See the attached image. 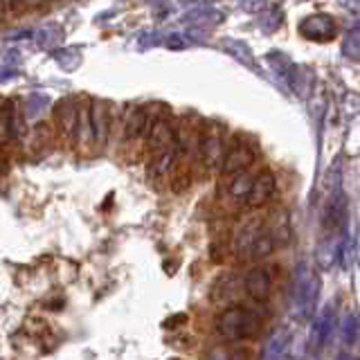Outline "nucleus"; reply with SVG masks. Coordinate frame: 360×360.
<instances>
[{
	"mask_svg": "<svg viewBox=\"0 0 360 360\" xmlns=\"http://www.w3.org/2000/svg\"><path fill=\"white\" fill-rule=\"evenodd\" d=\"M217 333L228 342L250 340L262 331V315L252 309L241 307V304H230L217 315Z\"/></svg>",
	"mask_w": 360,
	"mask_h": 360,
	"instance_id": "nucleus-1",
	"label": "nucleus"
},
{
	"mask_svg": "<svg viewBox=\"0 0 360 360\" xmlns=\"http://www.w3.org/2000/svg\"><path fill=\"white\" fill-rule=\"evenodd\" d=\"M318 295H320V279L313 270L302 264L295 270V277H292V286H290V313L292 318L304 322L309 320L315 313L318 307Z\"/></svg>",
	"mask_w": 360,
	"mask_h": 360,
	"instance_id": "nucleus-2",
	"label": "nucleus"
},
{
	"mask_svg": "<svg viewBox=\"0 0 360 360\" xmlns=\"http://www.w3.org/2000/svg\"><path fill=\"white\" fill-rule=\"evenodd\" d=\"M225 140H223V133L219 127H207L205 131L200 133L198 138V153H200V160L205 165L210 172H217L223 165V158H225Z\"/></svg>",
	"mask_w": 360,
	"mask_h": 360,
	"instance_id": "nucleus-3",
	"label": "nucleus"
},
{
	"mask_svg": "<svg viewBox=\"0 0 360 360\" xmlns=\"http://www.w3.org/2000/svg\"><path fill=\"white\" fill-rule=\"evenodd\" d=\"M297 32L307 41H331L338 34V22L329 14H313L300 22Z\"/></svg>",
	"mask_w": 360,
	"mask_h": 360,
	"instance_id": "nucleus-4",
	"label": "nucleus"
},
{
	"mask_svg": "<svg viewBox=\"0 0 360 360\" xmlns=\"http://www.w3.org/2000/svg\"><path fill=\"white\" fill-rule=\"evenodd\" d=\"M255 165V151L250 144H245L241 140H236L228 151H225L223 158V165H221V172L225 176H232V174H239V172H248Z\"/></svg>",
	"mask_w": 360,
	"mask_h": 360,
	"instance_id": "nucleus-5",
	"label": "nucleus"
},
{
	"mask_svg": "<svg viewBox=\"0 0 360 360\" xmlns=\"http://www.w3.org/2000/svg\"><path fill=\"white\" fill-rule=\"evenodd\" d=\"M333 326H335V309H333V304H326L318 313V320H315L311 335H309V347L313 354H318L326 345V340H329L333 333Z\"/></svg>",
	"mask_w": 360,
	"mask_h": 360,
	"instance_id": "nucleus-6",
	"label": "nucleus"
},
{
	"mask_svg": "<svg viewBox=\"0 0 360 360\" xmlns=\"http://www.w3.org/2000/svg\"><path fill=\"white\" fill-rule=\"evenodd\" d=\"M243 288L252 302H257V304L268 302L270 292H273V277H270V270L268 268H252L250 273L245 275Z\"/></svg>",
	"mask_w": 360,
	"mask_h": 360,
	"instance_id": "nucleus-7",
	"label": "nucleus"
},
{
	"mask_svg": "<svg viewBox=\"0 0 360 360\" xmlns=\"http://www.w3.org/2000/svg\"><path fill=\"white\" fill-rule=\"evenodd\" d=\"M90 124H93V140L97 146H104L110 133V112L106 101L95 99L90 104Z\"/></svg>",
	"mask_w": 360,
	"mask_h": 360,
	"instance_id": "nucleus-8",
	"label": "nucleus"
},
{
	"mask_svg": "<svg viewBox=\"0 0 360 360\" xmlns=\"http://www.w3.org/2000/svg\"><path fill=\"white\" fill-rule=\"evenodd\" d=\"M146 144L149 149H153L155 153L167 149V146L176 144V131L167 120H155L149 124V131H146Z\"/></svg>",
	"mask_w": 360,
	"mask_h": 360,
	"instance_id": "nucleus-9",
	"label": "nucleus"
},
{
	"mask_svg": "<svg viewBox=\"0 0 360 360\" xmlns=\"http://www.w3.org/2000/svg\"><path fill=\"white\" fill-rule=\"evenodd\" d=\"M275 189H277V180H275L273 174H270V172L259 174L252 180V191H250V196H248L250 207H264L266 202L275 196Z\"/></svg>",
	"mask_w": 360,
	"mask_h": 360,
	"instance_id": "nucleus-10",
	"label": "nucleus"
},
{
	"mask_svg": "<svg viewBox=\"0 0 360 360\" xmlns=\"http://www.w3.org/2000/svg\"><path fill=\"white\" fill-rule=\"evenodd\" d=\"M262 228H264V219H257V217L248 219L241 225L239 232H236V236H234V250H236V255H239V257H250L252 241H255L257 232L262 230Z\"/></svg>",
	"mask_w": 360,
	"mask_h": 360,
	"instance_id": "nucleus-11",
	"label": "nucleus"
},
{
	"mask_svg": "<svg viewBox=\"0 0 360 360\" xmlns=\"http://www.w3.org/2000/svg\"><path fill=\"white\" fill-rule=\"evenodd\" d=\"M20 135L18 129V110L14 104H7L3 110H0V144H7L9 140H14Z\"/></svg>",
	"mask_w": 360,
	"mask_h": 360,
	"instance_id": "nucleus-12",
	"label": "nucleus"
},
{
	"mask_svg": "<svg viewBox=\"0 0 360 360\" xmlns=\"http://www.w3.org/2000/svg\"><path fill=\"white\" fill-rule=\"evenodd\" d=\"M77 122H79V110L72 99H65L59 104L56 110V124L65 135H77Z\"/></svg>",
	"mask_w": 360,
	"mask_h": 360,
	"instance_id": "nucleus-13",
	"label": "nucleus"
},
{
	"mask_svg": "<svg viewBox=\"0 0 360 360\" xmlns=\"http://www.w3.org/2000/svg\"><path fill=\"white\" fill-rule=\"evenodd\" d=\"M176 144H172V146H167V149H162V151H158V155H155V160L151 162V176L153 178H165L169 172L174 169V165H176Z\"/></svg>",
	"mask_w": 360,
	"mask_h": 360,
	"instance_id": "nucleus-14",
	"label": "nucleus"
},
{
	"mask_svg": "<svg viewBox=\"0 0 360 360\" xmlns=\"http://www.w3.org/2000/svg\"><path fill=\"white\" fill-rule=\"evenodd\" d=\"M252 176L248 174V172H239V174H232V183L228 187V194L230 198L234 200H239V202H245L248 196H250V191H252Z\"/></svg>",
	"mask_w": 360,
	"mask_h": 360,
	"instance_id": "nucleus-15",
	"label": "nucleus"
},
{
	"mask_svg": "<svg viewBox=\"0 0 360 360\" xmlns=\"http://www.w3.org/2000/svg\"><path fill=\"white\" fill-rule=\"evenodd\" d=\"M34 39L41 50H54L63 41V30L59 25H45L39 32H34Z\"/></svg>",
	"mask_w": 360,
	"mask_h": 360,
	"instance_id": "nucleus-16",
	"label": "nucleus"
},
{
	"mask_svg": "<svg viewBox=\"0 0 360 360\" xmlns=\"http://www.w3.org/2000/svg\"><path fill=\"white\" fill-rule=\"evenodd\" d=\"M290 342V335L286 331H277L268 338V342L262 349V358H281L286 356V349Z\"/></svg>",
	"mask_w": 360,
	"mask_h": 360,
	"instance_id": "nucleus-17",
	"label": "nucleus"
},
{
	"mask_svg": "<svg viewBox=\"0 0 360 360\" xmlns=\"http://www.w3.org/2000/svg\"><path fill=\"white\" fill-rule=\"evenodd\" d=\"M149 117H146V112L142 108H135L131 110V115L127 120V124H124V133H127V138H140V135H144L146 131H149Z\"/></svg>",
	"mask_w": 360,
	"mask_h": 360,
	"instance_id": "nucleus-18",
	"label": "nucleus"
},
{
	"mask_svg": "<svg viewBox=\"0 0 360 360\" xmlns=\"http://www.w3.org/2000/svg\"><path fill=\"white\" fill-rule=\"evenodd\" d=\"M275 248H277V243H275V239H273V234L262 228V230L257 232L255 241H252L250 257H252V259H266L268 255H273Z\"/></svg>",
	"mask_w": 360,
	"mask_h": 360,
	"instance_id": "nucleus-19",
	"label": "nucleus"
},
{
	"mask_svg": "<svg viewBox=\"0 0 360 360\" xmlns=\"http://www.w3.org/2000/svg\"><path fill=\"white\" fill-rule=\"evenodd\" d=\"M342 56L352 61H360V22L349 30L342 39Z\"/></svg>",
	"mask_w": 360,
	"mask_h": 360,
	"instance_id": "nucleus-20",
	"label": "nucleus"
},
{
	"mask_svg": "<svg viewBox=\"0 0 360 360\" xmlns=\"http://www.w3.org/2000/svg\"><path fill=\"white\" fill-rule=\"evenodd\" d=\"M223 50L225 52H230L236 61H241V63H245L248 68H255V59H252V52H250V48L243 43V41H236V39H230V41H225L223 43Z\"/></svg>",
	"mask_w": 360,
	"mask_h": 360,
	"instance_id": "nucleus-21",
	"label": "nucleus"
},
{
	"mask_svg": "<svg viewBox=\"0 0 360 360\" xmlns=\"http://www.w3.org/2000/svg\"><path fill=\"white\" fill-rule=\"evenodd\" d=\"M54 61L59 63L63 70H75V68L82 63V52L77 48H61L54 52Z\"/></svg>",
	"mask_w": 360,
	"mask_h": 360,
	"instance_id": "nucleus-22",
	"label": "nucleus"
},
{
	"mask_svg": "<svg viewBox=\"0 0 360 360\" xmlns=\"http://www.w3.org/2000/svg\"><path fill=\"white\" fill-rule=\"evenodd\" d=\"M358 331H360V320L356 313H347L345 322H342V342L347 347H352L358 340Z\"/></svg>",
	"mask_w": 360,
	"mask_h": 360,
	"instance_id": "nucleus-23",
	"label": "nucleus"
},
{
	"mask_svg": "<svg viewBox=\"0 0 360 360\" xmlns=\"http://www.w3.org/2000/svg\"><path fill=\"white\" fill-rule=\"evenodd\" d=\"M48 106H50V97H45V95H30L27 101H25V115L27 117H37Z\"/></svg>",
	"mask_w": 360,
	"mask_h": 360,
	"instance_id": "nucleus-24",
	"label": "nucleus"
},
{
	"mask_svg": "<svg viewBox=\"0 0 360 360\" xmlns=\"http://www.w3.org/2000/svg\"><path fill=\"white\" fill-rule=\"evenodd\" d=\"M223 14H219V11H212V9H198V11H191V14L185 16L187 22H194V25H198V22H221Z\"/></svg>",
	"mask_w": 360,
	"mask_h": 360,
	"instance_id": "nucleus-25",
	"label": "nucleus"
},
{
	"mask_svg": "<svg viewBox=\"0 0 360 360\" xmlns=\"http://www.w3.org/2000/svg\"><path fill=\"white\" fill-rule=\"evenodd\" d=\"M262 18H266V20H262V30H264V32H273V30H277V27L281 25V11H279L277 7L264 11V16H262Z\"/></svg>",
	"mask_w": 360,
	"mask_h": 360,
	"instance_id": "nucleus-26",
	"label": "nucleus"
},
{
	"mask_svg": "<svg viewBox=\"0 0 360 360\" xmlns=\"http://www.w3.org/2000/svg\"><path fill=\"white\" fill-rule=\"evenodd\" d=\"M167 48H172V50H183V48H187V45L191 43V39H189V34H169L167 37Z\"/></svg>",
	"mask_w": 360,
	"mask_h": 360,
	"instance_id": "nucleus-27",
	"label": "nucleus"
},
{
	"mask_svg": "<svg viewBox=\"0 0 360 360\" xmlns=\"http://www.w3.org/2000/svg\"><path fill=\"white\" fill-rule=\"evenodd\" d=\"M34 32L32 30H16L7 34V41H20V39H32Z\"/></svg>",
	"mask_w": 360,
	"mask_h": 360,
	"instance_id": "nucleus-28",
	"label": "nucleus"
},
{
	"mask_svg": "<svg viewBox=\"0 0 360 360\" xmlns=\"http://www.w3.org/2000/svg\"><path fill=\"white\" fill-rule=\"evenodd\" d=\"M18 75L16 68H5V70H0V84L3 82H9V79H14Z\"/></svg>",
	"mask_w": 360,
	"mask_h": 360,
	"instance_id": "nucleus-29",
	"label": "nucleus"
},
{
	"mask_svg": "<svg viewBox=\"0 0 360 360\" xmlns=\"http://www.w3.org/2000/svg\"><path fill=\"white\" fill-rule=\"evenodd\" d=\"M9 9H11V3H9V0H0V20H3V18L9 14Z\"/></svg>",
	"mask_w": 360,
	"mask_h": 360,
	"instance_id": "nucleus-30",
	"label": "nucleus"
},
{
	"mask_svg": "<svg viewBox=\"0 0 360 360\" xmlns=\"http://www.w3.org/2000/svg\"><path fill=\"white\" fill-rule=\"evenodd\" d=\"M9 3H11V9H20L22 0H9Z\"/></svg>",
	"mask_w": 360,
	"mask_h": 360,
	"instance_id": "nucleus-31",
	"label": "nucleus"
},
{
	"mask_svg": "<svg viewBox=\"0 0 360 360\" xmlns=\"http://www.w3.org/2000/svg\"><path fill=\"white\" fill-rule=\"evenodd\" d=\"M0 110H3V101H0Z\"/></svg>",
	"mask_w": 360,
	"mask_h": 360,
	"instance_id": "nucleus-32",
	"label": "nucleus"
}]
</instances>
